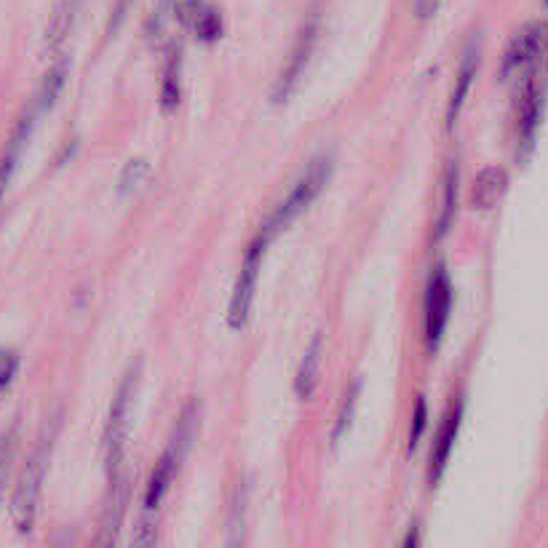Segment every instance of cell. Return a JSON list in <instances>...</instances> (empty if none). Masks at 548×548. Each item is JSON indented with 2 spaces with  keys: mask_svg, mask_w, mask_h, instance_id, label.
Returning a JSON list of instances; mask_svg holds the SVG:
<instances>
[{
  "mask_svg": "<svg viewBox=\"0 0 548 548\" xmlns=\"http://www.w3.org/2000/svg\"><path fill=\"white\" fill-rule=\"evenodd\" d=\"M198 428V404L190 401L188 407L182 409L180 420H177V428H174L172 444L166 447V452L158 458L153 474H150L148 492H145V511L153 514L158 508V503L164 500L166 490L172 487L174 476L180 471L182 460L190 452V444H193V436H196Z\"/></svg>",
  "mask_w": 548,
  "mask_h": 548,
  "instance_id": "cell-1",
  "label": "cell"
},
{
  "mask_svg": "<svg viewBox=\"0 0 548 548\" xmlns=\"http://www.w3.org/2000/svg\"><path fill=\"white\" fill-rule=\"evenodd\" d=\"M51 447H54V423L46 428V434L41 436V442L35 444V450L30 452L22 474H19L17 490L11 498V516L19 532H30L38 514V500H41V487L46 479V468H49Z\"/></svg>",
  "mask_w": 548,
  "mask_h": 548,
  "instance_id": "cell-2",
  "label": "cell"
},
{
  "mask_svg": "<svg viewBox=\"0 0 548 548\" xmlns=\"http://www.w3.org/2000/svg\"><path fill=\"white\" fill-rule=\"evenodd\" d=\"M142 364L134 361L131 369L123 375L121 385L113 396L110 404V415H107L105 426V458H107V474L115 476L123 468V447L129 439V423H131V409H134V396L140 388Z\"/></svg>",
  "mask_w": 548,
  "mask_h": 548,
  "instance_id": "cell-3",
  "label": "cell"
},
{
  "mask_svg": "<svg viewBox=\"0 0 548 548\" xmlns=\"http://www.w3.org/2000/svg\"><path fill=\"white\" fill-rule=\"evenodd\" d=\"M329 174H332V158L324 156V158H316V161H311V166L305 169V174L300 177V180L295 182V188L289 190V196L281 201L279 206H276V212L270 214L268 220H265V225H262L260 236H265L268 241H273V238L279 236L281 230L287 228L289 222L297 220L300 214L311 206V201L316 196H319L321 190H324V185H327Z\"/></svg>",
  "mask_w": 548,
  "mask_h": 548,
  "instance_id": "cell-4",
  "label": "cell"
},
{
  "mask_svg": "<svg viewBox=\"0 0 548 548\" xmlns=\"http://www.w3.org/2000/svg\"><path fill=\"white\" fill-rule=\"evenodd\" d=\"M268 244V238L257 236L249 244V249H246L244 265H241V273H238L236 289H233V297H230L228 305V316H225L230 329H244L249 316H252L254 292H257V279H260V262Z\"/></svg>",
  "mask_w": 548,
  "mask_h": 548,
  "instance_id": "cell-5",
  "label": "cell"
},
{
  "mask_svg": "<svg viewBox=\"0 0 548 548\" xmlns=\"http://www.w3.org/2000/svg\"><path fill=\"white\" fill-rule=\"evenodd\" d=\"M452 311V284L450 276L439 268L431 276L426 287V305H423V329H426V343L434 351L439 340L444 337L447 321Z\"/></svg>",
  "mask_w": 548,
  "mask_h": 548,
  "instance_id": "cell-6",
  "label": "cell"
},
{
  "mask_svg": "<svg viewBox=\"0 0 548 548\" xmlns=\"http://www.w3.org/2000/svg\"><path fill=\"white\" fill-rule=\"evenodd\" d=\"M316 33H319V27L316 22L311 25H305V30L300 33V41H297L295 51H292V57H289L287 67H284V73H281L279 89H276V102H284V99L295 91L297 81H300V75H303L305 65L311 62L313 54V43H316Z\"/></svg>",
  "mask_w": 548,
  "mask_h": 548,
  "instance_id": "cell-7",
  "label": "cell"
},
{
  "mask_svg": "<svg viewBox=\"0 0 548 548\" xmlns=\"http://www.w3.org/2000/svg\"><path fill=\"white\" fill-rule=\"evenodd\" d=\"M35 115H38V110H27V113L17 121L14 131H11L9 145H6L3 158H0V198L6 196L11 177H14V172H17L19 158H22V150H25L27 145V137H30V131H33Z\"/></svg>",
  "mask_w": 548,
  "mask_h": 548,
  "instance_id": "cell-8",
  "label": "cell"
},
{
  "mask_svg": "<svg viewBox=\"0 0 548 548\" xmlns=\"http://www.w3.org/2000/svg\"><path fill=\"white\" fill-rule=\"evenodd\" d=\"M110 482H113V487H110V498H107L105 516H102V535H99V540L107 546L118 538L126 503H129V476L123 474V468L115 476H110Z\"/></svg>",
  "mask_w": 548,
  "mask_h": 548,
  "instance_id": "cell-9",
  "label": "cell"
},
{
  "mask_svg": "<svg viewBox=\"0 0 548 548\" xmlns=\"http://www.w3.org/2000/svg\"><path fill=\"white\" fill-rule=\"evenodd\" d=\"M540 38H543V27L540 25H530V27H524L522 33H516L514 41L508 43L506 54H503L500 75L506 78V75L516 73V70H522L524 65H530L532 59L538 57Z\"/></svg>",
  "mask_w": 548,
  "mask_h": 548,
  "instance_id": "cell-10",
  "label": "cell"
},
{
  "mask_svg": "<svg viewBox=\"0 0 548 548\" xmlns=\"http://www.w3.org/2000/svg\"><path fill=\"white\" fill-rule=\"evenodd\" d=\"M508 188V172L500 166H487L474 177L471 185V204L474 209H492Z\"/></svg>",
  "mask_w": 548,
  "mask_h": 548,
  "instance_id": "cell-11",
  "label": "cell"
},
{
  "mask_svg": "<svg viewBox=\"0 0 548 548\" xmlns=\"http://www.w3.org/2000/svg\"><path fill=\"white\" fill-rule=\"evenodd\" d=\"M460 420H463V404H455L452 412L447 415V420L442 423V431L436 436L434 444V455H431V482H439V476L444 474V468H447V460H450V452L455 447V439H458L460 431Z\"/></svg>",
  "mask_w": 548,
  "mask_h": 548,
  "instance_id": "cell-12",
  "label": "cell"
},
{
  "mask_svg": "<svg viewBox=\"0 0 548 548\" xmlns=\"http://www.w3.org/2000/svg\"><path fill=\"white\" fill-rule=\"evenodd\" d=\"M476 67H479V49H476V41H471V43H468L466 54H463V62H460L458 83H455L450 110H447V123H450V126L458 121L460 107H463V102H466L468 91H471V83H474Z\"/></svg>",
  "mask_w": 548,
  "mask_h": 548,
  "instance_id": "cell-13",
  "label": "cell"
},
{
  "mask_svg": "<svg viewBox=\"0 0 548 548\" xmlns=\"http://www.w3.org/2000/svg\"><path fill=\"white\" fill-rule=\"evenodd\" d=\"M321 353H324V337L313 335V340L308 343V351L303 356V364L297 369L295 377V391L300 399H308L319 383V372H321Z\"/></svg>",
  "mask_w": 548,
  "mask_h": 548,
  "instance_id": "cell-14",
  "label": "cell"
},
{
  "mask_svg": "<svg viewBox=\"0 0 548 548\" xmlns=\"http://www.w3.org/2000/svg\"><path fill=\"white\" fill-rule=\"evenodd\" d=\"M540 115H543V97H540V91L535 86H530L527 94H524L522 113H519V148H522V156H527V150L535 142Z\"/></svg>",
  "mask_w": 548,
  "mask_h": 548,
  "instance_id": "cell-15",
  "label": "cell"
},
{
  "mask_svg": "<svg viewBox=\"0 0 548 548\" xmlns=\"http://www.w3.org/2000/svg\"><path fill=\"white\" fill-rule=\"evenodd\" d=\"M188 14H190V25L196 30L198 41L212 43L222 35V19L220 14L209 6H201V3H188Z\"/></svg>",
  "mask_w": 548,
  "mask_h": 548,
  "instance_id": "cell-16",
  "label": "cell"
},
{
  "mask_svg": "<svg viewBox=\"0 0 548 548\" xmlns=\"http://www.w3.org/2000/svg\"><path fill=\"white\" fill-rule=\"evenodd\" d=\"M67 70H70L67 59H59V62H54V67H51L49 73H46V78H43V86H41V102H38V113L49 110V107L57 102L59 94H62V89H65V83H67Z\"/></svg>",
  "mask_w": 548,
  "mask_h": 548,
  "instance_id": "cell-17",
  "label": "cell"
},
{
  "mask_svg": "<svg viewBox=\"0 0 548 548\" xmlns=\"http://www.w3.org/2000/svg\"><path fill=\"white\" fill-rule=\"evenodd\" d=\"M458 166L450 164L447 169V177H444V201H442V217H439V225H436V238H442L452 225V217H455V204H458Z\"/></svg>",
  "mask_w": 548,
  "mask_h": 548,
  "instance_id": "cell-18",
  "label": "cell"
},
{
  "mask_svg": "<svg viewBox=\"0 0 548 548\" xmlns=\"http://www.w3.org/2000/svg\"><path fill=\"white\" fill-rule=\"evenodd\" d=\"M150 174L148 158H131L129 164L123 166L121 177H118V196H131L134 190H140L145 185Z\"/></svg>",
  "mask_w": 548,
  "mask_h": 548,
  "instance_id": "cell-19",
  "label": "cell"
},
{
  "mask_svg": "<svg viewBox=\"0 0 548 548\" xmlns=\"http://www.w3.org/2000/svg\"><path fill=\"white\" fill-rule=\"evenodd\" d=\"M177 102H180V59H177V54H172L169 65H166L164 86H161V105H164V110H174Z\"/></svg>",
  "mask_w": 548,
  "mask_h": 548,
  "instance_id": "cell-20",
  "label": "cell"
},
{
  "mask_svg": "<svg viewBox=\"0 0 548 548\" xmlns=\"http://www.w3.org/2000/svg\"><path fill=\"white\" fill-rule=\"evenodd\" d=\"M359 391H361V383H353L351 388H348V393H345V401H343V409L337 412V420H335V428H332V442H340L345 436V431L351 428V420H353V409H356V399H359Z\"/></svg>",
  "mask_w": 548,
  "mask_h": 548,
  "instance_id": "cell-21",
  "label": "cell"
},
{
  "mask_svg": "<svg viewBox=\"0 0 548 548\" xmlns=\"http://www.w3.org/2000/svg\"><path fill=\"white\" fill-rule=\"evenodd\" d=\"M14 442H17V428H9L6 434L0 436V503H3V495H6V482H9Z\"/></svg>",
  "mask_w": 548,
  "mask_h": 548,
  "instance_id": "cell-22",
  "label": "cell"
},
{
  "mask_svg": "<svg viewBox=\"0 0 548 548\" xmlns=\"http://www.w3.org/2000/svg\"><path fill=\"white\" fill-rule=\"evenodd\" d=\"M19 372V356L14 351H0V393L6 391Z\"/></svg>",
  "mask_w": 548,
  "mask_h": 548,
  "instance_id": "cell-23",
  "label": "cell"
},
{
  "mask_svg": "<svg viewBox=\"0 0 548 548\" xmlns=\"http://www.w3.org/2000/svg\"><path fill=\"white\" fill-rule=\"evenodd\" d=\"M426 418H428V407H426V399L423 396H418V401H415V412H412V431H409V447H415L420 439V434L426 431Z\"/></svg>",
  "mask_w": 548,
  "mask_h": 548,
  "instance_id": "cell-24",
  "label": "cell"
},
{
  "mask_svg": "<svg viewBox=\"0 0 548 548\" xmlns=\"http://www.w3.org/2000/svg\"><path fill=\"white\" fill-rule=\"evenodd\" d=\"M156 524H153V519H142L140 524H137V532H134V546L137 548H150V546H156Z\"/></svg>",
  "mask_w": 548,
  "mask_h": 548,
  "instance_id": "cell-25",
  "label": "cell"
},
{
  "mask_svg": "<svg viewBox=\"0 0 548 548\" xmlns=\"http://www.w3.org/2000/svg\"><path fill=\"white\" fill-rule=\"evenodd\" d=\"M439 3L442 0H415V14H418V19H431L439 9Z\"/></svg>",
  "mask_w": 548,
  "mask_h": 548,
  "instance_id": "cell-26",
  "label": "cell"
}]
</instances>
